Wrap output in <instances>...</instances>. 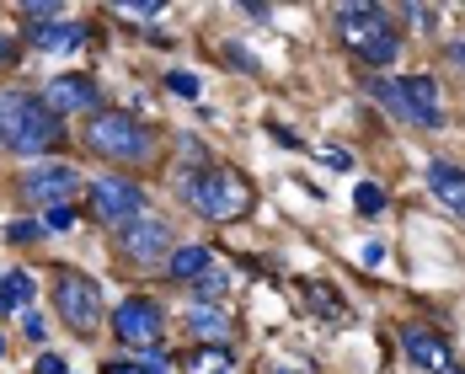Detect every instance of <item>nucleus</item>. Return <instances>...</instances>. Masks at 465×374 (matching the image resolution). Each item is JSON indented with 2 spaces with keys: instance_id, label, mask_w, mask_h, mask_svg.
Wrapping results in <instances>:
<instances>
[{
  "instance_id": "f257e3e1",
  "label": "nucleus",
  "mask_w": 465,
  "mask_h": 374,
  "mask_svg": "<svg viewBox=\"0 0 465 374\" xmlns=\"http://www.w3.org/2000/svg\"><path fill=\"white\" fill-rule=\"evenodd\" d=\"M0 144L16 155H44L59 144V113H48L44 96L0 92Z\"/></svg>"
},
{
  "instance_id": "f03ea898",
  "label": "nucleus",
  "mask_w": 465,
  "mask_h": 374,
  "mask_svg": "<svg viewBox=\"0 0 465 374\" xmlns=\"http://www.w3.org/2000/svg\"><path fill=\"white\" fill-rule=\"evenodd\" d=\"M337 38H342L348 54H359L374 70L401 59V38H396V27L385 22L380 5H337Z\"/></svg>"
},
{
  "instance_id": "7ed1b4c3",
  "label": "nucleus",
  "mask_w": 465,
  "mask_h": 374,
  "mask_svg": "<svg viewBox=\"0 0 465 374\" xmlns=\"http://www.w3.org/2000/svg\"><path fill=\"white\" fill-rule=\"evenodd\" d=\"M187 203L203 214V220H241L252 209V187L241 172L231 166H203L187 177Z\"/></svg>"
},
{
  "instance_id": "20e7f679",
  "label": "nucleus",
  "mask_w": 465,
  "mask_h": 374,
  "mask_svg": "<svg viewBox=\"0 0 465 374\" xmlns=\"http://www.w3.org/2000/svg\"><path fill=\"white\" fill-rule=\"evenodd\" d=\"M86 144L102 161H124V166L150 161V129L134 123L129 113H96L92 123H86Z\"/></svg>"
},
{
  "instance_id": "39448f33",
  "label": "nucleus",
  "mask_w": 465,
  "mask_h": 374,
  "mask_svg": "<svg viewBox=\"0 0 465 374\" xmlns=\"http://www.w3.org/2000/svg\"><path fill=\"white\" fill-rule=\"evenodd\" d=\"M92 214L102 225L124 231L144 214V192L134 182H124V177H102V182H92Z\"/></svg>"
},
{
  "instance_id": "423d86ee",
  "label": "nucleus",
  "mask_w": 465,
  "mask_h": 374,
  "mask_svg": "<svg viewBox=\"0 0 465 374\" xmlns=\"http://www.w3.org/2000/svg\"><path fill=\"white\" fill-rule=\"evenodd\" d=\"M54 305L75 331H92L102 321V289L92 279H81V273H59L54 279Z\"/></svg>"
},
{
  "instance_id": "0eeeda50",
  "label": "nucleus",
  "mask_w": 465,
  "mask_h": 374,
  "mask_svg": "<svg viewBox=\"0 0 465 374\" xmlns=\"http://www.w3.org/2000/svg\"><path fill=\"white\" fill-rule=\"evenodd\" d=\"M118 251H124L134 268H161V262H166V251H172V231H166V220L140 214L134 225H124V231H118Z\"/></svg>"
},
{
  "instance_id": "6e6552de",
  "label": "nucleus",
  "mask_w": 465,
  "mask_h": 374,
  "mask_svg": "<svg viewBox=\"0 0 465 374\" xmlns=\"http://www.w3.org/2000/svg\"><path fill=\"white\" fill-rule=\"evenodd\" d=\"M113 331H118V342L150 353V348L161 342V331H166V316H161L155 300H124V305L113 310Z\"/></svg>"
},
{
  "instance_id": "1a4fd4ad",
  "label": "nucleus",
  "mask_w": 465,
  "mask_h": 374,
  "mask_svg": "<svg viewBox=\"0 0 465 374\" xmlns=\"http://www.w3.org/2000/svg\"><path fill=\"white\" fill-rule=\"evenodd\" d=\"M22 192H27V198H38V203H48V209H64V198H75V192H81V177H75V166L48 161V166H33V172L22 177Z\"/></svg>"
},
{
  "instance_id": "9d476101",
  "label": "nucleus",
  "mask_w": 465,
  "mask_h": 374,
  "mask_svg": "<svg viewBox=\"0 0 465 374\" xmlns=\"http://www.w3.org/2000/svg\"><path fill=\"white\" fill-rule=\"evenodd\" d=\"M401 348H407V359H412L418 369H428V374H450V342H444V337H439L433 327H422V321L401 327Z\"/></svg>"
},
{
  "instance_id": "9b49d317",
  "label": "nucleus",
  "mask_w": 465,
  "mask_h": 374,
  "mask_svg": "<svg viewBox=\"0 0 465 374\" xmlns=\"http://www.w3.org/2000/svg\"><path fill=\"white\" fill-rule=\"evenodd\" d=\"M401 92H407V113H412V123H422V129H439V123H444L439 81H433V75H407Z\"/></svg>"
},
{
  "instance_id": "f8f14e48",
  "label": "nucleus",
  "mask_w": 465,
  "mask_h": 374,
  "mask_svg": "<svg viewBox=\"0 0 465 374\" xmlns=\"http://www.w3.org/2000/svg\"><path fill=\"white\" fill-rule=\"evenodd\" d=\"M44 102H48V113H86L96 102V86L86 75H54L44 86Z\"/></svg>"
},
{
  "instance_id": "ddd939ff",
  "label": "nucleus",
  "mask_w": 465,
  "mask_h": 374,
  "mask_svg": "<svg viewBox=\"0 0 465 374\" xmlns=\"http://www.w3.org/2000/svg\"><path fill=\"white\" fill-rule=\"evenodd\" d=\"M428 187H433V198H439L444 209L465 214V172H460V166H450V161H433V166H428Z\"/></svg>"
},
{
  "instance_id": "4468645a",
  "label": "nucleus",
  "mask_w": 465,
  "mask_h": 374,
  "mask_svg": "<svg viewBox=\"0 0 465 374\" xmlns=\"http://www.w3.org/2000/svg\"><path fill=\"white\" fill-rule=\"evenodd\" d=\"M187 331H193L203 348H225V331H231V321H225V310H220V305H193Z\"/></svg>"
},
{
  "instance_id": "2eb2a0df",
  "label": "nucleus",
  "mask_w": 465,
  "mask_h": 374,
  "mask_svg": "<svg viewBox=\"0 0 465 374\" xmlns=\"http://www.w3.org/2000/svg\"><path fill=\"white\" fill-rule=\"evenodd\" d=\"M209 268H214V257H209V251H203V246H177V251H172V262H166V273H172V279H198V273H209Z\"/></svg>"
},
{
  "instance_id": "dca6fc26",
  "label": "nucleus",
  "mask_w": 465,
  "mask_h": 374,
  "mask_svg": "<svg viewBox=\"0 0 465 374\" xmlns=\"http://www.w3.org/2000/svg\"><path fill=\"white\" fill-rule=\"evenodd\" d=\"M183 374H231V353L225 348H193L183 359Z\"/></svg>"
},
{
  "instance_id": "f3484780",
  "label": "nucleus",
  "mask_w": 465,
  "mask_h": 374,
  "mask_svg": "<svg viewBox=\"0 0 465 374\" xmlns=\"http://www.w3.org/2000/svg\"><path fill=\"white\" fill-rule=\"evenodd\" d=\"M33 300V279L27 273H0V316L5 310H22Z\"/></svg>"
},
{
  "instance_id": "a211bd4d",
  "label": "nucleus",
  "mask_w": 465,
  "mask_h": 374,
  "mask_svg": "<svg viewBox=\"0 0 465 374\" xmlns=\"http://www.w3.org/2000/svg\"><path fill=\"white\" fill-rule=\"evenodd\" d=\"M33 38H38V48H54V54H59V48L86 44V27H75V22H70V27H33Z\"/></svg>"
},
{
  "instance_id": "6ab92c4d",
  "label": "nucleus",
  "mask_w": 465,
  "mask_h": 374,
  "mask_svg": "<svg viewBox=\"0 0 465 374\" xmlns=\"http://www.w3.org/2000/svg\"><path fill=\"white\" fill-rule=\"evenodd\" d=\"M374 96L385 102V113H391V118H401V123H412V113H407V92H401V81H380V86H374Z\"/></svg>"
},
{
  "instance_id": "aec40b11",
  "label": "nucleus",
  "mask_w": 465,
  "mask_h": 374,
  "mask_svg": "<svg viewBox=\"0 0 465 374\" xmlns=\"http://www.w3.org/2000/svg\"><path fill=\"white\" fill-rule=\"evenodd\" d=\"M193 289H198V300H220V294L231 289V279H225V268L214 262L209 273H198V279H193Z\"/></svg>"
},
{
  "instance_id": "412c9836",
  "label": "nucleus",
  "mask_w": 465,
  "mask_h": 374,
  "mask_svg": "<svg viewBox=\"0 0 465 374\" xmlns=\"http://www.w3.org/2000/svg\"><path fill=\"white\" fill-rule=\"evenodd\" d=\"M353 209H359L364 220H374V214L385 209V192H380L374 182H359V192H353Z\"/></svg>"
},
{
  "instance_id": "4be33fe9",
  "label": "nucleus",
  "mask_w": 465,
  "mask_h": 374,
  "mask_svg": "<svg viewBox=\"0 0 465 374\" xmlns=\"http://www.w3.org/2000/svg\"><path fill=\"white\" fill-rule=\"evenodd\" d=\"M311 300H316V305H322L326 316H331V321H337V316H342V300H337V294H331V289H322V283H311Z\"/></svg>"
},
{
  "instance_id": "5701e85b",
  "label": "nucleus",
  "mask_w": 465,
  "mask_h": 374,
  "mask_svg": "<svg viewBox=\"0 0 465 374\" xmlns=\"http://www.w3.org/2000/svg\"><path fill=\"white\" fill-rule=\"evenodd\" d=\"M166 86H172L177 96H198V81H193L187 70H172V75H166Z\"/></svg>"
},
{
  "instance_id": "b1692460",
  "label": "nucleus",
  "mask_w": 465,
  "mask_h": 374,
  "mask_svg": "<svg viewBox=\"0 0 465 374\" xmlns=\"http://www.w3.org/2000/svg\"><path fill=\"white\" fill-rule=\"evenodd\" d=\"M401 16H407L412 27H433V22H439V16H433L428 5H401Z\"/></svg>"
},
{
  "instance_id": "393cba45",
  "label": "nucleus",
  "mask_w": 465,
  "mask_h": 374,
  "mask_svg": "<svg viewBox=\"0 0 465 374\" xmlns=\"http://www.w3.org/2000/svg\"><path fill=\"white\" fill-rule=\"evenodd\" d=\"M144 369H150V374H172V353L150 348V353H144Z\"/></svg>"
},
{
  "instance_id": "a878e982",
  "label": "nucleus",
  "mask_w": 465,
  "mask_h": 374,
  "mask_svg": "<svg viewBox=\"0 0 465 374\" xmlns=\"http://www.w3.org/2000/svg\"><path fill=\"white\" fill-rule=\"evenodd\" d=\"M48 231H70V225H75V214H70V203H64V209H48V220H44Z\"/></svg>"
},
{
  "instance_id": "bb28decb",
  "label": "nucleus",
  "mask_w": 465,
  "mask_h": 374,
  "mask_svg": "<svg viewBox=\"0 0 465 374\" xmlns=\"http://www.w3.org/2000/svg\"><path fill=\"white\" fill-rule=\"evenodd\" d=\"M124 16H161V5L155 0H129V5H118Z\"/></svg>"
},
{
  "instance_id": "cd10ccee",
  "label": "nucleus",
  "mask_w": 465,
  "mask_h": 374,
  "mask_svg": "<svg viewBox=\"0 0 465 374\" xmlns=\"http://www.w3.org/2000/svg\"><path fill=\"white\" fill-rule=\"evenodd\" d=\"M33 235H44V225H33V220H16V225H11V241H16V246L33 241Z\"/></svg>"
},
{
  "instance_id": "c85d7f7f",
  "label": "nucleus",
  "mask_w": 465,
  "mask_h": 374,
  "mask_svg": "<svg viewBox=\"0 0 465 374\" xmlns=\"http://www.w3.org/2000/svg\"><path fill=\"white\" fill-rule=\"evenodd\" d=\"M322 161H326V166H337V172H348V166H353V155H348V150H322Z\"/></svg>"
},
{
  "instance_id": "c756f323",
  "label": "nucleus",
  "mask_w": 465,
  "mask_h": 374,
  "mask_svg": "<svg viewBox=\"0 0 465 374\" xmlns=\"http://www.w3.org/2000/svg\"><path fill=\"white\" fill-rule=\"evenodd\" d=\"M38 374H64V359H59V353H44V359H38Z\"/></svg>"
},
{
  "instance_id": "7c9ffc66",
  "label": "nucleus",
  "mask_w": 465,
  "mask_h": 374,
  "mask_svg": "<svg viewBox=\"0 0 465 374\" xmlns=\"http://www.w3.org/2000/svg\"><path fill=\"white\" fill-rule=\"evenodd\" d=\"M22 327H27V337H33V342H44V316H27V321H22Z\"/></svg>"
},
{
  "instance_id": "2f4dec72",
  "label": "nucleus",
  "mask_w": 465,
  "mask_h": 374,
  "mask_svg": "<svg viewBox=\"0 0 465 374\" xmlns=\"http://www.w3.org/2000/svg\"><path fill=\"white\" fill-rule=\"evenodd\" d=\"M107 374H150L144 364H107Z\"/></svg>"
},
{
  "instance_id": "473e14b6",
  "label": "nucleus",
  "mask_w": 465,
  "mask_h": 374,
  "mask_svg": "<svg viewBox=\"0 0 465 374\" xmlns=\"http://www.w3.org/2000/svg\"><path fill=\"white\" fill-rule=\"evenodd\" d=\"M11 54H16V48H11V38H5V33H0V64H5V59H11Z\"/></svg>"
},
{
  "instance_id": "72a5a7b5",
  "label": "nucleus",
  "mask_w": 465,
  "mask_h": 374,
  "mask_svg": "<svg viewBox=\"0 0 465 374\" xmlns=\"http://www.w3.org/2000/svg\"><path fill=\"white\" fill-rule=\"evenodd\" d=\"M0 353H5V337H0Z\"/></svg>"
},
{
  "instance_id": "f704fd0d",
  "label": "nucleus",
  "mask_w": 465,
  "mask_h": 374,
  "mask_svg": "<svg viewBox=\"0 0 465 374\" xmlns=\"http://www.w3.org/2000/svg\"><path fill=\"white\" fill-rule=\"evenodd\" d=\"M450 374H465V369H450Z\"/></svg>"
}]
</instances>
